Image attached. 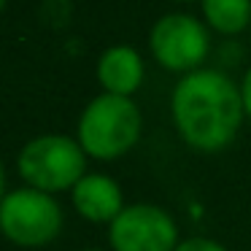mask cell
<instances>
[{
	"instance_id": "1",
	"label": "cell",
	"mask_w": 251,
	"mask_h": 251,
	"mask_svg": "<svg viewBox=\"0 0 251 251\" xmlns=\"http://www.w3.org/2000/svg\"><path fill=\"white\" fill-rule=\"evenodd\" d=\"M170 116L181 141L197 151H222L235 141L243 125V95L240 87L222 71L200 68L173 87Z\"/></svg>"
},
{
	"instance_id": "2",
	"label": "cell",
	"mask_w": 251,
	"mask_h": 251,
	"mask_svg": "<svg viewBox=\"0 0 251 251\" xmlns=\"http://www.w3.org/2000/svg\"><path fill=\"white\" fill-rule=\"evenodd\" d=\"M143 116L132 98L119 95H98L87 103V108L78 116L76 141L87 151V157L111 162L125 157L141 141Z\"/></svg>"
},
{
	"instance_id": "3",
	"label": "cell",
	"mask_w": 251,
	"mask_h": 251,
	"mask_svg": "<svg viewBox=\"0 0 251 251\" xmlns=\"http://www.w3.org/2000/svg\"><path fill=\"white\" fill-rule=\"evenodd\" d=\"M87 151L71 135L49 132L22 146L17 157V170L22 181L46 195L71 192L87 176Z\"/></svg>"
},
{
	"instance_id": "4",
	"label": "cell",
	"mask_w": 251,
	"mask_h": 251,
	"mask_svg": "<svg viewBox=\"0 0 251 251\" xmlns=\"http://www.w3.org/2000/svg\"><path fill=\"white\" fill-rule=\"evenodd\" d=\"M62 208L54 195L33 186L6 192L0 200V235L19 249L49 246L62 229Z\"/></svg>"
},
{
	"instance_id": "5",
	"label": "cell",
	"mask_w": 251,
	"mask_h": 251,
	"mask_svg": "<svg viewBox=\"0 0 251 251\" xmlns=\"http://www.w3.org/2000/svg\"><path fill=\"white\" fill-rule=\"evenodd\" d=\"M149 49L165 71L186 76L200 71L211 49V38L205 25L192 14H165L149 33Z\"/></svg>"
},
{
	"instance_id": "6",
	"label": "cell",
	"mask_w": 251,
	"mask_h": 251,
	"mask_svg": "<svg viewBox=\"0 0 251 251\" xmlns=\"http://www.w3.org/2000/svg\"><path fill=\"white\" fill-rule=\"evenodd\" d=\"M108 243L111 251H176L178 224L165 208L135 202L108 224Z\"/></svg>"
},
{
	"instance_id": "7",
	"label": "cell",
	"mask_w": 251,
	"mask_h": 251,
	"mask_svg": "<svg viewBox=\"0 0 251 251\" xmlns=\"http://www.w3.org/2000/svg\"><path fill=\"white\" fill-rule=\"evenodd\" d=\"M71 195L76 213L92 224H111L125 211L122 186L105 173H87L71 189Z\"/></svg>"
},
{
	"instance_id": "8",
	"label": "cell",
	"mask_w": 251,
	"mask_h": 251,
	"mask_svg": "<svg viewBox=\"0 0 251 251\" xmlns=\"http://www.w3.org/2000/svg\"><path fill=\"white\" fill-rule=\"evenodd\" d=\"M98 81L103 92L132 98L143 84V60L132 46H111L98 60Z\"/></svg>"
},
{
	"instance_id": "9",
	"label": "cell",
	"mask_w": 251,
	"mask_h": 251,
	"mask_svg": "<svg viewBox=\"0 0 251 251\" xmlns=\"http://www.w3.org/2000/svg\"><path fill=\"white\" fill-rule=\"evenodd\" d=\"M202 17L216 33L238 35L251 25V0H202Z\"/></svg>"
},
{
	"instance_id": "10",
	"label": "cell",
	"mask_w": 251,
	"mask_h": 251,
	"mask_svg": "<svg viewBox=\"0 0 251 251\" xmlns=\"http://www.w3.org/2000/svg\"><path fill=\"white\" fill-rule=\"evenodd\" d=\"M176 251H227V249L211 238H186L176 246Z\"/></svg>"
},
{
	"instance_id": "11",
	"label": "cell",
	"mask_w": 251,
	"mask_h": 251,
	"mask_svg": "<svg viewBox=\"0 0 251 251\" xmlns=\"http://www.w3.org/2000/svg\"><path fill=\"white\" fill-rule=\"evenodd\" d=\"M240 95H243V108H246V116L251 119V68L246 71V78L240 84Z\"/></svg>"
},
{
	"instance_id": "12",
	"label": "cell",
	"mask_w": 251,
	"mask_h": 251,
	"mask_svg": "<svg viewBox=\"0 0 251 251\" xmlns=\"http://www.w3.org/2000/svg\"><path fill=\"white\" fill-rule=\"evenodd\" d=\"M6 197V173H3V165H0V200Z\"/></svg>"
},
{
	"instance_id": "13",
	"label": "cell",
	"mask_w": 251,
	"mask_h": 251,
	"mask_svg": "<svg viewBox=\"0 0 251 251\" xmlns=\"http://www.w3.org/2000/svg\"><path fill=\"white\" fill-rule=\"evenodd\" d=\"M3 6H6V0H0V11H3Z\"/></svg>"
},
{
	"instance_id": "14",
	"label": "cell",
	"mask_w": 251,
	"mask_h": 251,
	"mask_svg": "<svg viewBox=\"0 0 251 251\" xmlns=\"http://www.w3.org/2000/svg\"><path fill=\"white\" fill-rule=\"evenodd\" d=\"M87 251H100V249H87Z\"/></svg>"
},
{
	"instance_id": "15",
	"label": "cell",
	"mask_w": 251,
	"mask_h": 251,
	"mask_svg": "<svg viewBox=\"0 0 251 251\" xmlns=\"http://www.w3.org/2000/svg\"><path fill=\"white\" fill-rule=\"evenodd\" d=\"M184 3H189V0H184Z\"/></svg>"
}]
</instances>
